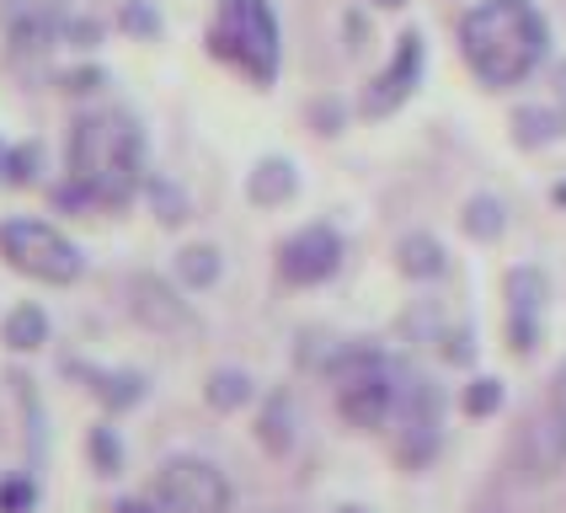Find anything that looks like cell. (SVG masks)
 <instances>
[{"label":"cell","mask_w":566,"mask_h":513,"mask_svg":"<svg viewBox=\"0 0 566 513\" xmlns=\"http://www.w3.org/2000/svg\"><path fill=\"white\" fill-rule=\"evenodd\" d=\"M460 54L486 92H513L551 60V22L535 0H481L460 17Z\"/></svg>","instance_id":"cell-1"},{"label":"cell","mask_w":566,"mask_h":513,"mask_svg":"<svg viewBox=\"0 0 566 513\" xmlns=\"http://www.w3.org/2000/svg\"><path fill=\"white\" fill-rule=\"evenodd\" d=\"M70 177H81L92 188L96 209H128L145 192V134L118 107H92L70 124L64 139Z\"/></svg>","instance_id":"cell-2"},{"label":"cell","mask_w":566,"mask_h":513,"mask_svg":"<svg viewBox=\"0 0 566 513\" xmlns=\"http://www.w3.org/2000/svg\"><path fill=\"white\" fill-rule=\"evenodd\" d=\"M209 54L268 92L283 70V28L273 0H220L209 22Z\"/></svg>","instance_id":"cell-3"},{"label":"cell","mask_w":566,"mask_h":513,"mask_svg":"<svg viewBox=\"0 0 566 513\" xmlns=\"http://www.w3.org/2000/svg\"><path fill=\"white\" fill-rule=\"evenodd\" d=\"M0 262L11 273H22V279L49 289H70L86 279V252L64 235L60 224L32 220V214L0 220Z\"/></svg>","instance_id":"cell-4"},{"label":"cell","mask_w":566,"mask_h":513,"mask_svg":"<svg viewBox=\"0 0 566 513\" xmlns=\"http://www.w3.org/2000/svg\"><path fill=\"white\" fill-rule=\"evenodd\" d=\"M166 513H230L235 509V486L209 454H166L156 465V486Z\"/></svg>","instance_id":"cell-5"},{"label":"cell","mask_w":566,"mask_h":513,"mask_svg":"<svg viewBox=\"0 0 566 513\" xmlns=\"http://www.w3.org/2000/svg\"><path fill=\"white\" fill-rule=\"evenodd\" d=\"M343 256H347V241L337 224L326 220L300 224L294 235L279 241V279L289 289H321L343 273Z\"/></svg>","instance_id":"cell-6"},{"label":"cell","mask_w":566,"mask_h":513,"mask_svg":"<svg viewBox=\"0 0 566 513\" xmlns=\"http://www.w3.org/2000/svg\"><path fill=\"white\" fill-rule=\"evenodd\" d=\"M562 471H566V401L551 396V407H539L513 439V477L539 486V481H556Z\"/></svg>","instance_id":"cell-7"},{"label":"cell","mask_w":566,"mask_h":513,"mask_svg":"<svg viewBox=\"0 0 566 513\" xmlns=\"http://www.w3.org/2000/svg\"><path fill=\"white\" fill-rule=\"evenodd\" d=\"M422 70H428V43H422V32L411 28L396 38V54H390V64L379 70L375 81L364 86V96H358V113L364 118H390L396 107H407L411 92L422 86Z\"/></svg>","instance_id":"cell-8"},{"label":"cell","mask_w":566,"mask_h":513,"mask_svg":"<svg viewBox=\"0 0 566 513\" xmlns=\"http://www.w3.org/2000/svg\"><path fill=\"white\" fill-rule=\"evenodd\" d=\"M60 375L81 385L107 417H124L150 401V375H145V369H107V364H86V358H70V353H64Z\"/></svg>","instance_id":"cell-9"},{"label":"cell","mask_w":566,"mask_h":513,"mask_svg":"<svg viewBox=\"0 0 566 513\" xmlns=\"http://www.w3.org/2000/svg\"><path fill=\"white\" fill-rule=\"evenodd\" d=\"M128 311L145 321L150 332H192V326H198V321H192V305L166 284V279H156V273L128 279Z\"/></svg>","instance_id":"cell-10"},{"label":"cell","mask_w":566,"mask_h":513,"mask_svg":"<svg viewBox=\"0 0 566 513\" xmlns=\"http://www.w3.org/2000/svg\"><path fill=\"white\" fill-rule=\"evenodd\" d=\"M252 439L268 460H289L300 449V407L289 390H268L256 401V422H252Z\"/></svg>","instance_id":"cell-11"},{"label":"cell","mask_w":566,"mask_h":513,"mask_svg":"<svg viewBox=\"0 0 566 513\" xmlns=\"http://www.w3.org/2000/svg\"><path fill=\"white\" fill-rule=\"evenodd\" d=\"M396 465L422 477L433 460L443 454V417H396V439H390Z\"/></svg>","instance_id":"cell-12"},{"label":"cell","mask_w":566,"mask_h":513,"mask_svg":"<svg viewBox=\"0 0 566 513\" xmlns=\"http://www.w3.org/2000/svg\"><path fill=\"white\" fill-rule=\"evenodd\" d=\"M507 128H513L518 150H545V145L566 139V107L562 102H524V107H513Z\"/></svg>","instance_id":"cell-13"},{"label":"cell","mask_w":566,"mask_h":513,"mask_svg":"<svg viewBox=\"0 0 566 513\" xmlns=\"http://www.w3.org/2000/svg\"><path fill=\"white\" fill-rule=\"evenodd\" d=\"M396 268H401V279H411V284H433V279L449 273V252H443L439 235L407 230V235L396 241Z\"/></svg>","instance_id":"cell-14"},{"label":"cell","mask_w":566,"mask_h":513,"mask_svg":"<svg viewBox=\"0 0 566 513\" xmlns=\"http://www.w3.org/2000/svg\"><path fill=\"white\" fill-rule=\"evenodd\" d=\"M294 192H300V171H294L289 156H262L247 171V198H252L256 209H283Z\"/></svg>","instance_id":"cell-15"},{"label":"cell","mask_w":566,"mask_h":513,"mask_svg":"<svg viewBox=\"0 0 566 513\" xmlns=\"http://www.w3.org/2000/svg\"><path fill=\"white\" fill-rule=\"evenodd\" d=\"M203 401H209V412L235 417V412H247V407H256L262 396H256V380L241 364H220V369H209V380H203Z\"/></svg>","instance_id":"cell-16"},{"label":"cell","mask_w":566,"mask_h":513,"mask_svg":"<svg viewBox=\"0 0 566 513\" xmlns=\"http://www.w3.org/2000/svg\"><path fill=\"white\" fill-rule=\"evenodd\" d=\"M503 300H507V316H545V305H551V279H545V268H535V262L507 268Z\"/></svg>","instance_id":"cell-17"},{"label":"cell","mask_w":566,"mask_h":513,"mask_svg":"<svg viewBox=\"0 0 566 513\" xmlns=\"http://www.w3.org/2000/svg\"><path fill=\"white\" fill-rule=\"evenodd\" d=\"M49 311L43 305H32V300H22L17 311H6V321H0V343H6V353H38L49 348Z\"/></svg>","instance_id":"cell-18"},{"label":"cell","mask_w":566,"mask_h":513,"mask_svg":"<svg viewBox=\"0 0 566 513\" xmlns=\"http://www.w3.org/2000/svg\"><path fill=\"white\" fill-rule=\"evenodd\" d=\"M86 460H92V471L102 481H118V477H124L128 444H124V433L113 428V417H102V422H92V428H86Z\"/></svg>","instance_id":"cell-19"},{"label":"cell","mask_w":566,"mask_h":513,"mask_svg":"<svg viewBox=\"0 0 566 513\" xmlns=\"http://www.w3.org/2000/svg\"><path fill=\"white\" fill-rule=\"evenodd\" d=\"M460 230H465L471 241H481V247L503 241V230H507L503 198H497V192H471V198H465V209H460Z\"/></svg>","instance_id":"cell-20"},{"label":"cell","mask_w":566,"mask_h":513,"mask_svg":"<svg viewBox=\"0 0 566 513\" xmlns=\"http://www.w3.org/2000/svg\"><path fill=\"white\" fill-rule=\"evenodd\" d=\"M224 273V256L214 241H188L177 252V284L182 289H214Z\"/></svg>","instance_id":"cell-21"},{"label":"cell","mask_w":566,"mask_h":513,"mask_svg":"<svg viewBox=\"0 0 566 513\" xmlns=\"http://www.w3.org/2000/svg\"><path fill=\"white\" fill-rule=\"evenodd\" d=\"M145 198H150V209H156V220L166 224V230H182V224L192 220L188 192L177 188L171 177H160V171H150V177H145Z\"/></svg>","instance_id":"cell-22"},{"label":"cell","mask_w":566,"mask_h":513,"mask_svg":"<svg viewBox=\"0 0 566 513\" xmlns=\"http://www.w3.org/2000/svg\"><path fill=\"white\" fill-rule=\"evenodd\" d=\"M507 407V385L497 375H471V380L460 385V412L471 417V422H486V417H497Z\"/></svg>","instance_id":"cell-23"},{"label":"cell","mask_w":566,"mask_h":513,"mask_svg":"<svg viewBox=\"0 0 566 513\" xmlns=\"http://www.w3.org/2000/svg\"><path fill=\"white\" fill-rule=\"evenodd\" d=\"M0 182H6V188H38V182H43V145H38V139L6 145V150H0Z\"/></svg>","instance_id":"cell-24"},{"label":"cell","mask_w":566,"mask_h":513,"mask_svg":"<svg viewBox=\"0 0 566 513\" xmlns=\"http://www.w3.org/2000/svg\"><path fill=\"white\" fill-rule=\"evenodd\" d=\"M443 311L433 305V300H417L407 316H401V337H407L411 348H439V337H443Z\"/></svg>","instance_id":"cell-25"},{"label":"cell","mask_w":566,"mask_h":513,"mask_svg":"<svg viewBox=\"0 0 566 513\" xmlns=\"http://www.w3.org/2000/svg\"><path fill=\"white\" fill-rule=\"evenodd\" d=\"M43 503V486L32 471H6L0 477V513H38Z\"/></svg>","instance_id":"cell-26"},{"label":"cell","mask_w":566,"mask_h":513,"mask_svg":"<svg viewBox=\"0 0 566 513\" xmlns=\"http://www.w3.org/2000/svg\"><path fill=\"white\" fill-rule=\"evenodd\" d=\"M113 22H118V32L139 38V43H156V38H160V11L150 6V0H124Z\"/></svg>","instance_id":"cell-27"},{"label":"cell","mask_w":566,"mask_h":513,"mask_svg":"<svg viewBox=\"0 0 566 513\" xmlns=\"http://www.w3.org/2000/svg\"><path fill=\"white\" fill-rule=\"evenodd\" d=\"M433 353H439V364H449V369H471V364H475V332L465 326V321H460V326L449 321Z\"/></svg>","instance_id":"cell-28"},{"label":"cell","mask_w":566,"mask_h":513,"mask_svg":"<svg viewBox=\"0 0 566 513\" xmlns=\"http://www.w3.org/2000/svg\"><path fill=\"white\" fill-rule=\"evenodd\" d=\"M545 343V316H507V353L513 358H535Z\"/></svg>","instance_id":"cell-29"},{"label":"cell","mask_w":566,"mask_h":513,"mask_svg":"<svg viewBox=\"0 0 566 513\" xmlns=\"http://www.w3.org/2000/svg\"><path fill=\"white\" fill-rule=\"evenodd\" d=\"M49 203H54L60 214H86V209H96L92 188H86L81 177H70V171H64V182H60V188L49 192Z\"/></svg>","instance_id":"cell-30"},{"label":"cell","mask_w":566,"mask_h":513,"mask_svg":"<svg viewBox=\"0 0 566 513\" xmlns=\"http://www.w3.org/2000/svg\"><path fill=\"white\" fill-rule=\"evenodd\" d=\"M102 86H107V75H102L96 64H81V70H64L60 75L64 96H92V92H102Z\"/></svg>","instance_id":"cell-31"},{"label":"cell","mask_w":566,"mask_h":513,"mask_svg":"<svg viewBox=\"0 0 566 513\" xmlns=\"http://www.w3.org/2000/svg\"><path fill=\"white\" fill-rule=\"evenodd\" d=\"M96 38H102V22H96V17H64L60 22V43H70V49H92Z\"/></svg>","instance_id":"cell-32"},{"label":"cell","mask_w":566,"mask_h":513,"mask_svg":"<svg viewBox=\"0 0 566 513\" xmlns=\"http://www.w3.org/2000/svg\"><path fill=\"white\" fill-rule=\"evenodd\" d=\"M311 124H315V134H343V102H311Z\"/></svg>","instance_id":"cell-33"},{"label":"cell","mask_w":566,"mask_h":513,"mask_svg":"<svg viewBox=\"0 0 566 513\" xmlns=\"http://www.w3.org/2000/svg\"><path fill=\"white\" fill-rule=\"evenodd\" d=\"M107 513H166V509H160L156 492H124V498H113Z\"/></svg>","instance_id":"cell-34"},{"label":"cell","mask_w":566,"mask_h":513,"mask_svg":"<svg viewBox=\"0 0 566 513\" xmlns=\"http://www.w3.org/2000/svg\"><path fill=\"white\" fill-rule=\"evenodd\" d=\"M551 81H556V102H562V107H566V60L556 64V75H551Z\"/></svg>","instance_id":"cell-35"},{"label":"cell","mask_w":566,"mask_h":513,"mask_svg":"<svg viewBox=\"0 0 566 513\" xmlns=\"http://www.w3.org/2000/svg\"><path fill=\"white\" fill-rule=\"evenodd\" d=\"M551 396H556V401H566V364L556 369V380H551Z\"/></svg>","instance_id":"cell-36"},{"label":"cell","mask_w":566,"mask_h":513,"mask_svg":"<svg viewBox=\"0 0 566 513\" xmlns=\"http://www.w3.org/2000/svg\"><path fill=\"white\" fill-rule=\"evenodd\" d=\"M332 513H375V509H369V503H337Z\"/></svg>","instance_id":"cell-37"},{"label":"cell","mask_w":566,"mask_h":513,"mask_svg":"<svg viewBox=\"0 0 566 513\" xmlns=\"http://www.w3.org/2000/svg\"><path fill=\"white\" fill-rule=\"evenodd\" d=\"M375 6H385V11H401V6H407V0H375Z\"/></svg>","instance_id":"cell-38"},{"label":"cell","mask_w":566,"mask_h":513,"mask_svg":"<svg viewBox=\"0 0 566 513\" xmlns=\"http://www.w3.org/2000/svg\"><path fill=\"white\" fill-rule=\"evenodd\" d=\"M556 203H562V209H566V182H556Z\"/></svg>","instance_id":"cell-39"}]
</instances>
